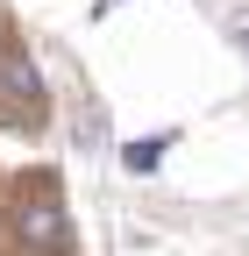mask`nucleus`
I'll list each match as a JSON object with an SVG mask.
<instances>
[{"mask_svg":"<svg viewBox=\"0 0 249 256\" xmlns=\"http://www.w3.org/2000/svg\"><path fill=\"white\" fill-rule=\"evenodd\" d=\"M57 235H64V214H57V200H50V206L28 214V242H57Z\"/></svg>","mask_w":249,"mask_h":256,"instance_id":"1","label":"nucleus"},{"mask_svg":"<svg viewBox=\"0 0 249 256\" xmlns=\"http://www.w3.org/2000/svg\"><path fill=\"white\" fill-rule=\"evenodd\" d=\"M157 156H164V142H128V171H150Z\"/></svg>","mask_w":249,"mask_h":256,"instance_id":"2","label":"nucleus"},{"mask_svg":"<svg viewBox=\"0 0 249 256\" xmlns=\"http://www.w3.org/2000/svg\"><path fill=\"white\" fill-rule=\"evenodd\" d=\"M228 36H235V43L249 50V14H235V22H228Z\"/></svg>","mask_w":249,"mask_h":256,"instance_id":"3","label":"nucleus"}]
</instances>
